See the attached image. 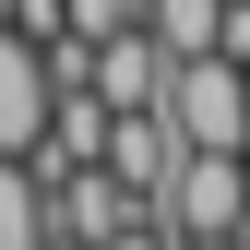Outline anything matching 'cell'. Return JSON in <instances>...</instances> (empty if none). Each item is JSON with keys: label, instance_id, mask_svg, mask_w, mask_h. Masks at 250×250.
I'll list each match as a JSON object with an SVG mask.
<instances>
[{"label": "cell", "instance_id": "7a4b0ae2", "mask_svg": "<svg viewBox=\"0 0 250 250\" xmlns=\"http://www.w3.org/2000/svg\"><path fill=\"white\" fill-rule=\"evenodd\" d=\"M155 214H167L179 238H250V179H238V155H179V179L155 191Z\"/></svg>", "mask_w": 250, "mask_h": 250}, {"label": "cell", "instance_id": "30bf717a", "mask_svg": "<svg viewBox=\"0 0 250 250\" xmlns=\"http://www.w3.org/2000/svg\"><path fill=\"white\" fill-rule=\"evenodd\" d=\"M238 179H250V143H238Z\"/></svg>", "mask_w": 250, "mask_h": 250}, {"label": "cell", "instance_id": "5b68a950", "mask_svg": "<svg viewBox=\"0 0 250 250\" xmlns=\"http://www.w3.org/2000/svg\"><path fill=\"white\" fill-rule=\"evenodd\" d=\"M48 96H60V83H48V48L24 36V24H0V155H24L48 131Z\"/></svg>", "mask_w": 250, "mask_h": 250}, {"label": "cell", "instance_id": "3957f363", "mask_svg": "<svg viewBox=\"0 0 250 250\" xmlns=\"http://www.w3.org/2000/svg\"><path fill=\"white\" fill-rule=\"evenodd\" d=\"M179 155H191V143H179V119H167V107H107L96 167H107L131 203H155V191H167V179H179Z\"/></svg>", "mask_w": 250, "mask_h": 250}, {"label": "cell", "instance_id": "9c48e42d", "mask_svg": "<svg viewBox=\"0 0 250 250\" xmlns=\"http://www.w3.org/2000/svg\"><path fill=\"white\" fill-rule=\"evenodd\" d=\"M179 250H250V238H179Z\"/></svg>", "mask_w": 250, "mask_h": 250}, {"label": "cell", "instance_id": "277c9868", "mask_svg": "<svg viewBox=\"0 0 250 250\" xmlns=\"http://www.w3.org/2000/svg\"><path fill=\"white\" fill-rule=\"evenodd\" d=\"M83 83H96L107 107H155V96H167V48H155V24H107V36H83Z\"/></svg>", "mask_w": 250, "mask_h": 250}, {"label": "cell", "instance_id": "6da1fadb", "mask_svg": "<svg viewBox=\"0 0 250 250\" xmlns=\"http://www.w3.org/2000/svg\"><path fill=\"white\" fill-rule=\"evenodd\" d=\"M179 119V143H203V155H238L250 143V72H238V48H191V60H167V96H155Z\"/></svg>", "mask_w": 250, "mask_h": 250}, {"label": "cell", "instance_id": "8992f818", "mask_svg": "<svg viewBox=\"0 0 250 250\" xmlns=\"http://www.w3.org/2000/svg\"><path fill=\"white\" fill-rule=\"evenodd\" d=\"M143 24H155V48H167V60H191V48H227L238 0H143Z\"/></svg>", "mask_w": 250, "mask_h": 250}, {"label": "cell", "instance_id": "52a82bcc", "mask_svg": "<svg viewBox=\"0 0 250 250\" xmlns=\"http://www.w3.org/2000/svg\"><path fill=\"white\" fill-rule=\"evenodd\" d=\"M48 238V179L24 155H0V250H36Z\"/></svg>", "mask_w": 250, "mask_h": 250}, {"label": "cell", "instance_id": "ba28073f", "mask_svg": "<svg viewBox=\"0 0 250 250\" xmlns=\"http://www.w3.org/2000/svg\"><path fill=\"white\" fill-rule=\"evenodd\" d=\"M96 250H179V227H167V214H155V203H143V214H119V227H107Z\"/></svg>", "mask_w": 250, "mask_h": 250}]
</instances>
